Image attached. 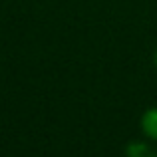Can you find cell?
Listing matches in <instances>:
<instances>
[{"label": "cell", "mask_w": 157, "mask_h": 157, "mask_svg": "<svg viewBox=\"0 0 157 157\" xmlns=\"http://www.w3.org/2000/svg\"><path fill=\"white\" fill-rule=\"evenodd\" d=\"M139 127L147 139L157 141V107H147L143 111L141 119H139Z\"/></svg>", "instance_id": "obj_1"}, {"label": "cell", "mask_w": 157, "mask_h": 157, "mask_svg": "<svg viewBox=\"0 0 157 157\" xmlns=\"http://www.w3.org/2000/svg\"><path fill=\"white\" fill-rule=\"evenodd\" d=\"M125 157H157V151L145 141H131L125 147Z\"/></svg>", "instance_id": "obj_2"}, {"label": "cell", "mask_w": 157, "mask_h": 157, "mask_svg": "<svg viewBox=\"0 0 157 157\" xmlns=\"http://www.w3.org/2000/svg\"><path fill=\"white\" fill-rule=\"evenodd\" d=\"M153 64H155V68H157V50H155V54H153Z\"/></svg>", "instance_id": "obj_3"}]
</instances>
